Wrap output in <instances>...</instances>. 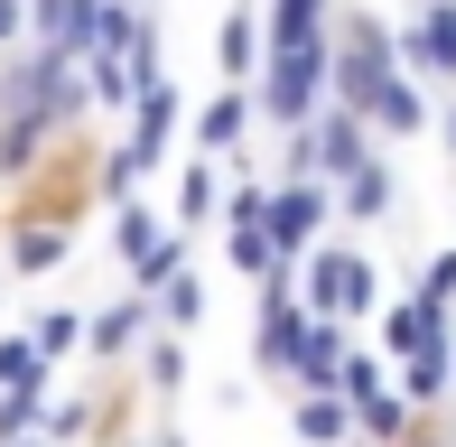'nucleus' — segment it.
<instances>
[{
  "instance_id": "obj_1",
  "label": "nucleus",
  "mask_w": 456,
  "mask_h": 447,
  "mask_svg": "<svg viewBox=\"0 0 456 447\" xmlns=\"http://www.w3.org/2000/svg\"><path fill=\"white\" fill-rule=\"evenodd\" d=\"M252 103H261V131H307L326 103H336V37H298V47H271L261 56V85H252Z\"/></svg>"
},
{
  "instance_id": "obj_2",
  "label": "nucleus",
  "mask_w": 456,
  "mask_h": 447,
  "mask_svg": "<svg viewBox=\"0 0 456 447\" xmlns=\"http://www.w3.org/2000/svg\"><path fill=\"white\" fill-rule=\"evenodd\" d=\"M298 298L317 317H372L382 308V271H372V252H354V242H317V252L298 261Z\"/></svg>"
},
{
  "instance_id": "obj_3",
  "label": "nucleus",
  "mask_w": 456,
  "mask_h": 447,
  "mask_svg": "<svg viewBox=\"0 0 456 447\" xmlns=\"http://www.w3.org/2000/svg\"><path fill=\"white\" fill-rule=\"evenodd\" d=\"M307 298H298V271H280L271 289L252 298V373H271L280 392H289V363H298V336H307Z\"/></svg>"
},
{
  "instance_id": "obj_4",
  "label": "nucleus",
  "mask_w": 456,
  "mask_h": 447,
  "mask_svg": "<svg viewBox=\"0 0 456 447\" xmlns=\"http://www.w3.org/2000/svg\"><path fill=\"white\" fill-rule=\"evenodd\" d=\"M261 224H271L280 261L298 271V261L326 242V224H336V187H326V177H271V215Z\"/></svg>"
},
{
  "instance_id": "obj_5",
  "label": "nucleus",
  "mask_w": 456,
  "mask_h": 447,
  "mask_svg": "<svg viewBox=\"0 0 456 447\" xmlns=\"http://www.w3.org/2000/svg\"><path fill=\"white\" fill-rule=\"evenodd\" d=\"M401 66L419 75V85L456 93V0H419V10L401 19Z\"/></svg>"
},
{
  "instance_id": "obj_6",
  "label": "nucleus",
  "mask_w": 456,
  "mask_h": 447,
  "mask_svg": "<svg viewBox=\"0 0 456 447\" xmlns=\"http://www.w3.org/2000/svg\"><path fill=\"white\" fill-rule=\"evenodd\" d=\"M186 131H196V158H242V140L261 131V103H252V85H215L196 112H186Z\"/></svg>"
},
{
  "instance_id": "obj_7",
  "label": "nucleus",
  "mask_w": 456,
  "mask_h": 447,
  "mask_svg": "<svg viewBox=\"0 0 456 447\" xmlns=\"http://www.w3.org/2000/svg\"><path fill=\"white\" fill-rule=\"evenodd\" d=\"M354 112H363V131L382 140V150H391V140H419L428 121H438V103H428V85H419L410 66H401V75H382V85H372Z\"/></svg>"
},
{
  "instance_id": "obj_8",
  "label": "nucleus",
  "mask_w": 456,
  "mask_h": 447,
  "mask_svg": "<svg viewBox=\"0 0 456 447\" xmlns=\"http://www.w3.org/2000/svg\"><path fill=\"white\" fill-rule=\"evenodd\" d=\"M261 56H271V28H261V0H233L215 28V85H261Z\"/></svg>"
},
{
  "instance_id": "obj_9",
  "label": "nucleus",
  "mask_w": 456,
  "mask_h": 447,
  "mask_svg": "<svg viewBox=\"0 0 456 447\" xmlns=\"http://www.w3.org/2000/svg\"><path fill=\"white\" fill-rule=\"evenodd\" d=\"M150 327H159V298H150V289H121L112 308L94 317L85 354H94V363H131V354H140V336H150Z\"/></svg>"
},
{
  "instance_id": "obj_10",
  "label": "nucleus",
  "mask_w": 456,
  "mask_h": 447,
  "mask_svg": "<svg viewBox=\"0 0 456 447\" xmlns=\"http://www.w3.org/2000/svg\"><path fill=\"white\" fill-rule=\"evenodd\" d=\"M66 252H75V224H28V215H10V233H0V271H10V280H47Z\"/></svg>"
},
{
  "instance_id": "obj_11",
  "label": "nucleus",
  "mask_w": 456,
  "mask_h": 447,
  "mask_svg": "<svg viewBox=\"0 0 456 447\" xmlns=\"http://www.w3.org/2000/svg\"><path fill=\"white\" fill-rule=\"evenodd\" d=\"M28 37H37V47H66V56H94L102 0H28Z\"/></svg>"
},
{
  "instance_id": "obj_12",
  "label": "nucleus",
  "mask_w": 456,
  "mask_h": 447,
  "mask_svg": "<svg viewBox=\"0 0 456 447\" xmlns=\"http://www.w3.org/2000/svg\"><path fill=\"white\" fill-rule=\"evenodd\" d=\"M391 206H401V177H391V158L372 150L363 168H354V177L336 187V224H382Z\"/></svg>"
},
{
  "instance_id": "obj_13",
  "label": "nucleus",
  "mask_w": 456,
  "mask_h": 447,
  "mask_svg": "<svg viewBox=\"0 0 456 447\" xmlns=\"http://www.w3.org/2000/svg\"><path fill=\"white\" fill-rule=\"evenodd\" d=\"M401 392L419 401V410H447V401H456V327H447V336H428L419 354L401 363Z\"/></svg>"
},
{
  "instance_id": "obj_14",
  "label": "nucleus",
  "mask_w": 456,
  "mask_h": 447,
  "mask_svg": "<svg viewBox=\"0 0 456 447\" xmlns=\"http://www.w3.org/2000/svg\"><path fill=\"white\" fill-rule=\"evenodd\" d=\"M289 429H298L307 447H345L354 438V401L345 392H289Z\"/></svg>"
},
{
  "instance_id": "obj_15",
  "label": "nucleus",
  "mask_w": 456,
  "mask_h": 447,
  "mask_svg": "<svg viewBox=\"0 0 456 447\" xmlns=\"http://www.w3.org/2000/svg\"><path fill=\"white\" fill-rule=\"evenodd\" d=\"M410 419H419V401H410L401 382H382V392H363V401H354V438H363V447H401V438H410Z\"/></svg>"
},
{
  "instance_id": "obj_16",
  "label": "nucleus",
  "mask_w": 456,
  "mask_h": 447,
  "mask_svg": "<svg viewBox=\"0 0 456 447\" xmlns=\"http://www.w3.org/2000/svg\"><path fill=\"white\" fill-rule=\"evenodd\" d=\"M447 327H456V317L419 308V298H391V308H382V354H391V363H410L428 336H447Z\"/></svg>"
},
{
  "instance_id": "obj_17",
  "label": "nucleus",
  "mask_w": 456,
  "mask_h": 447,
  "mask_svg": "<svg viewBox=\"0 0 456 447\" xmlns=\"http://www.w3.org/2000/svg\"><path fill=\"white\" fill-rule=\"evenodd\" d=\"M168 233H177L168 215H150L140 196H121V215H112V252H121V271H140V261H150V252H159Z\"/></svg>"
},
{
  "instance_id": "obj_18",
  "label": "nucleus",
  "mask_w": 456,
  "mask_h": 447,
  "mask_svg": "<svg viewBox=\"0 0 456 447\" xmlns=\"http://www.w3.org/2000/svg\"><path fill=\"white\" fill-rule=\"evenodd\" d=\"M140 382H150V401H177L186 392V336H168V327L140 336Z\"/></svg>"
},
{
  "instance_id": "obj_19",
  "label": "nucleus",
  "mask_w": 456,
  "mask_h": 447,
  "mask_svg": "<svg viewBox=\"0 0 456 447\" xmlns=\"http://www.w3.org/2000/svg\"><path fill=\"white\" fill-rule=\"evenodd\" d=\"M261 28H271V47H298V37H336V28H326V0H261Z\"/></svg>"
},
{
  "instance_id": "obj_20",
  "label": "nucleus",
  "mask_w": 456,
  "mask_h": 447,
  "mask_svg": "<svg viewBox=\"0 0 456 447\" xmlns=\"http://www.w3.org/2000/svg\"><path fill=\"white\" fill-rule=\"evenodd\" d=\"M205 215H215V158H186V168H177V206H168V224H177V233H205Z\"/></svg>"
},
{
  "instance_id": "obj_21",
  "label": "nucleus",
  "mask_w": 456,
  "mask_h": 447,
  "mask_svg": "<svg viewBox=\"0 0 456 447\" xmlns=\"http://www.w3.org/2000/svg\"><path fill=\"white\" fill-rule=\"evenodd\" d=\"M85 336H94V317H85V308H37V327H28V345H37L47 363L85 354Z\"/></svg>"
},
{
  "instance_id": "obj_22",
  "label": "nucleus",
  "mask_w": 456,
  "mask_h": 447,
  "mask_svg": "<svg viewBox=\"0 0 456 447\" xmlns=\"http://www.w3.org/2000/svg\"><path fill=\"white\" fill-rule=\"evenodd\" d=\"M47 382H56V363L28 336H0V392H47Z\"/></svg>"
},
{
  "instance_id": "obj_23",
  "label": "nucleus",
  "mask_w": 456,
  "mask_h": 447,
  "mask_svg": "<svg viewBox=\"0 0 456 447\" xmlns=\"http://www.w3.org/2000/svg\"><path fill=\"white\" fill-rule=\"evenodd\" d=\"M159 327H168V336L205 327V280H196V261H186V271L168 280V289H159Z\"/></svg>"
},
{
  "instance_id": "obj_24",
  "label": "nucleus",
  "mask_w": 456,
  "mask_h": 447,
  "mask_svg": "<svg viewBox=\"0 0 456 447\" xmlns=\"http://www.w3.org/2000/svg\"><path fill=\"white\" fill-rule=\"evenodd\" d=\"M410 298H419V308H438V317H456V242H438V252L419 261V280H410Z\"/></svg>"
},
{
  "instance_id": "obj_25",
  "label": "nucleus",
  "mask_w": 456,
  "mask_h": 447,
  "mask_svg": "<svg viewBox=\"0 0 456 447\" xmlns=\"http://www.w3.org/2000/svg\"><path fill=\"white\" fill-rule=\"evenodd\" d=\"M382 382H391V354H372V345H354V354L336 363V392H345V401H363V392H382Z\"/></svg>"
},
{
  "instance_id": "obj_26",
  "label": "nucleus",
  "mask_w": 456,
  "mask_h": 447,
  "mask_svg": "<svg viewBox=\"0 0 456 447\" xmlns=\"http://www.w3.org/2000/svg\"><path fill=\"white\" fill-rule=\"evenodd\" d=\"M37 419H47V392H0V447L37 438Z\"/></svg>"
},
{
  "instance_id": "obj_27",
  "label": "nucleus",
  "mask_w": 456,
  "mask_h": 447,
  "mask_svg": "<svg viewBox=\"0 0 456 447\" xmlns=\"http://www.w3.org/2000/svg\"><path fill=\"white\" fill-rule=\"evenodd\" d=\"M271 215V177H242L233 196H224V224H261Z\"/></svg>"
},
{
  "instance_id": "obj_28",
  "label": "nucleus",
  "mask_w": 456,
  "mask_h": 447,
  "mask_svg": "<svg viewBox=\"0 0 456 447\" xmlns=\"http://www.w3.org/2000/svg\"><path fill=\"white\" fill-rule=\"evenodd\" d=\"M19 47H37L28 37V0H0V56H19Z\"/></svg>"
},
{
  "instance_id": "obj_29",
  "label": "nucleus",
  "mask_w": 456,
  "mask_h": 447,
  "mask_svg": "<svg viewBox=\"0 0 456 447\" xmlns=\"http://www.w3.org/2000/svg\"><path fill=\"white\" fill-rule=\"evenodd\" d=\"M428 131H438V150H447V168H456V93H438V121H428Z\"/></svg>"
},
{
  "instance_id": "obj_30",
  "label": "nucleus",
  "mask_w": 456,
  "mask_h": 447,
  "mask_svg": "<svg viewBox=\"0 0 456 447\" xmlns=\"http://www.w3.org/2000/svg\"><path fill=\"white\" fill-rule=\"evenodd\" d=\"M140 447H186V429H150V438H140Z\"/></svg>"
},
{
  "instance_id": "obj_31",
  "label": "nucleus",
  "mask_w": 456,
  "mask_h": 447,
  "mask_svg": "<svg viewBox=\"0 0 456 447\" xmlns=\"http://www.w3.org/2000/svg\"><path fill=\"white\" fill-rule=\"evenodd\" d=\"M112 10H150V0H112Z\"/></svg>"
},
{
  "instance_id": "obj_32",
  "label": "nucleus",
  "mask_w": 456,
  "mask_h": 447,
  "mask_svg": "<svg viewBox=\"0 0 456 447\" xmlns=\"http://www.w3.org/2000/svg\"><path fill=\"white\" fill-rule=\"evenodd\" d=\"M19 447H47V438H19Z\"/></svg>"
},
{
  "instance_id": "obj_33",
  "label": "nucleus",
  "mask_w": 456,
  "mask_h": 447,
  "mask_svg": "<svg viewBox=\"0 0 456 447\" xmlns=\"http://www.w3.org/2000/svg\"><path fill=\"white\" fill-rule=\"evenodd\" d=\"M131 447H140V438H131Z\"/></svg>"
}]
</instances>
